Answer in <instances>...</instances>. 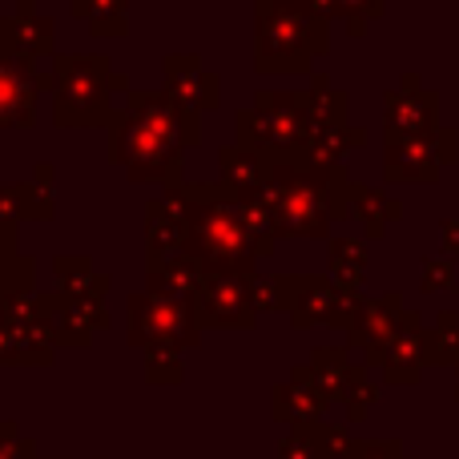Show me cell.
Wrapping results in <instances>:
<instances>
[{
    "mask_svg": "<svg viewBox=\"0 0 459 459\" xmlns=\"http://www.w3.org/2000/svg\"><path fill=\"white\" fill-rule=\"evenodd\" d=\"M198 282H202V270H198V262L186 258V254H174V258H161V262H150V266H145V290L166 294V299H190L194 302Z\"/></svg>",
    "mask_w": 459,
    "mask_h": 459,
    "instance_id": "cell-17",
    "label": "cell"
},
{
    "mask_svg": "<svg viewBox=\"0 0 459 459\" xmlns=\"http://www.w3.org/2000/svg\"><path fill=\"white\" fill-rule=\"evenodd\" d=\"M278 302H282L290 326H339L347 331L351 323V299L331 274H278Z\"/></svg>",
    "mask_w": 459,
    "mask_h": 459,
    "instance_id": "cell-4",
    "label": "cell"
},
{
    "mask_svg": "<svg viewBox=\"0 0 459 459\" xmlns=\"http://www.w3.org/2000/svg\"><path fill=\"white\" fill-rule=\"evenodd\" d=\"M16 234L21 226L0 222V307H16L37 294V258L21 250Z\"/></svg>",
    "mask_w": 459,
    "mask_h": 459,
    "instance_id": "cell-13",
    "label": "cell"
},
{
    "mask_svg": "<svg viewBox=\"0 0 459 459\" xmlns=\"http://www.w3.org/2000/svg\"><path fill=\"white\" fill-rule=\"evenodd\" d=\"M145 355V379L153 387H178L186 379V367H182V351L178 347H150L142 351Z\"/></svg>",
    "mask_w": 459,
    "mask_h": 459,
    "instance_id": "cell-21",
    "label": "cell"
},
{
    "mask_svg": "<svg viewBox=\"0 0 459 459\" xmlns=\"http://www.w3.org/2000/svg\"><path fill=\"white\" fill-rule=\"evenodd\" d=\"M375 395H379V391H375V383H367V375H363V379H359V387L351 391V399L342 403V407H347V420L351 423H363L367 411H371V403H375Z\"/></svg>",
    "mask_w": 459,
    "mask_h": 459,
    "instance_id": "cell-26",
    "label": "cell"
},
{
    "mask_svg": "<svg viewBox=\"0 0 459 459\" xmlns=\"http://www.w3.org/2000/svg\"><path fill=\"white\" fill-rule=\"evenodd\" d=\"M166 198L182 214V254L202 274H254L258 238L246 222L242 198L226 182H174Z\"/></svg>",
    "mask_w": 459,
    "mask_h": 459,
    "instance_id": "cell-2",
    "label": "cell"
},
{
    "mask_svg": "<svg viewBox=\"0 0 459 459\" xmlns=\"http://www.w3.org/2000/svg\"><path fill=\"white\" fill-rule=\"evenodd\" d=\"M32 299H37V307L53 323L56 351H85V347H93V334L113 326L105 299H69L61 290H37Z\"/></svg>",
    "mask_w": 459,
    "mask_h": 459,
    "instance_id": "cell-8",
    "label": "cell"
},
{
    "mask_svg": "<svg viewBox=\"0 0 459 459\" xmlns=\"http://www.w3.org/2000/svg\"><path fill=\"white\" fill-rule=\"evenodd\" d=\"M355 444L347 436V428L339 423H326V420H315V423H294L286 428V436L278 439V459H342V452Z\"/></svg>",
    "mask_w": 459,
    "mask_h": 459,
    "instance_id": "cell-12",
    "label": "cell"
},
{
    "mask_svg": "<svg viewBox=\"0 0 459 459\" xmlns=\"http://www.w3.org/2000/svg\"><path fill=\"white\" fill-rule=\"evenodd\" d=\"M342 459H407L399 439H355Z\"/></svg>",
    "mask_w": 459,
    "mask_h": 459,
    "instance_id": "cell-24",
    "label": "cell"
},
{
    "mask_svg": "<svg viewBox=\"0 0 459 459\" xmlns=\"http://www.w3.org/2000/svg\"><path fill=\"white\" fill-rule=\"evenodd\" d=\"M423 363H428V331H423L420 310H407L403 326H399L395 342H391L387 359H383V383H391V387L420 383Z\"/></svg>",
    "mask_w": 459,
    "mask_h": 459,
    "instance_id": "cell-11",
    "label": "cell"
},
{
    "mask_svg": "<svg viewBox=\"0 0 459 459\" xmlns=\"http://www.w3.org/2000/svg\"><path fill=\"white\" fill-rule=\"evenodd\" d=\"M310 375H315V383L323 387V395L331 403H347L351 391L363 379V367L342 347H315L310 351Z\"/></svg>",
    "mask_w": 459,
    "mask_h": 459,
    "instance_id": "cell-14",
    "label": "cell"
},
{
    "mask_svg": "<svg viewBox=\"0 0 459 459\" xmlns=\"http://www.w3.org/2000/svg\"><path fill=\"white\" fill-rule=\"evenodd\" d=\"M351 214L363 222L367 234L379 238L383 234V218H395L399 206H395V202H383L375 190H359V186H355V194H351Z\"/></svg>",
    "mask_w": 459,
    "mask_h": 459,
    "instance_id": "cell-22",
    "label": "cell"
},
{
    "mask_svg": "<svg viewBox=\"0 0 459 459\" xmlns=\"http://www.w3.org/2000/svg\"><path fill=\"white\" fill-rule=\"evenodd\" d=\"M101 56H65L61 65V89H56V121L61 126H101L109 117L101 85Z\"/></svg>",
    "mask_w": 459,
    "mask_h": 459,
    "instance_id": "cell-7",
    "label": "cell"
},
{
    "mask_svg": "<svg viewBox=\"0 0 459 459\" xmlns=\"http://www.w3.org/2000/svg\"><path fill=\"white\" fill-rule=\"evenodd\" d=\"M363 270H367L363 242H355V238H334L331 242V278L351 299H359V290H363Z\"/></svg>",
    "mask_w": 459,
    "mask_h": 459,
    "instance_id": "cell-19",
    "label": "cell"
},
{
    "mask_svg": "<svg viewBox=\"0 0 459 459\" xmlns=\"http://www.w3.org/2000/svg\"><path fill=\"white\" fill-rule=\"evenodd\" d=\"M186 145H198V113L174 93H134L109 129V158L134 182L174 186Z\"/></svg>",
    "mask_w": 459,
    "mask_h": 459,
    "instance_id": "cell-1",
    "label": "cell"
},
{
    "mask_svg": "<svg viewBox=\"0 0 459 459\" xmlns=\"http://www.w3.org/2000/svg\"><path fill=\"white\" fill-rule=\"evenodd\" d=\"M40 459H69V455H40Z\"/></svg>",
    "mask_w": 459,
    "mask_h": 459,
    "instance_id": "cell-28",
    "label": "cell"
},
{
    "mask_svg": "<svg viewBox=\"0 0 459 459\" xmlns=\"http://www.w3.org/2000/svg\"><path fill=\"white\" fill-rule=\"evenodd\" d=\"M13 190H16V202H21L24 222H48L53 218V169L48 166H37V178L13 186Z\"/></svg>",
    "mask_w": 459,
    "mask_h": 459,
    "instance_id": "cell-20",
    "label": "cell"
},
{
    "mask_svg": "<svg viewBox=\"0 0 459 459\" xmlns=\"http://www.w3.org/2000/svg\"><path fill=\"white\" fill-rule=\"evenodd\" d=\"M326 407H331V399H326L323 387L315 383L310 363L294 367L290 379L270 387V415H274V423H282V428L326 420Z\"/></svg>",
    "mask_w": 459,
    "mask_h": 459,
    "instance_id": "cell-10",
    "label": "cell"
},
{
    "mask_svg": "<svg viewBox=\"0 0 459 459\" xmlns=\"http://www.w3.org/2000/svg\"><path fill=\"white\" fill-rule=\"evenodd\" d=\"M32 101H37V85L21 69L0 65V126H32Z\"/></svg>",
    "mask_w": 459,
    "mask_h": 459,
    "instance_id": "cell-18",
    "label": "cell"
},
{
    "mask_svg": "<svg viewBox=\"0 0 459 459\" xmlns=\"http://www.w3.org/2000/svg\"><path fill=\"white\" fill-rule=\"evenodd\" d=\"M403 315L407 310L399 294H383V299H363L359 294L355 307H351V323H347V347L363 351V359L371 367H383L399 326H403Z\"/></svg>",
    "mask_w": 459,
    "mask_h": 459,
    "instance_id": "cell-9",
    "label": "cell"
},
{
    "mask_svg": "<svg viewBox=\"0 0 459 459\" xmlns=\"http://www.w3.org/2000/svg\"><path fill=\"white\" fill-rule=\"evenodd\" d=\"M182 238H186L182 214H178V206L161 194V198L150 202V210H145V266L182 254Z\"/></svg>",
    "mask_w": 459,
    "mask_h": 459,
    "instance_id": "cell-15",
    "label": "cell"
},
{
    "mask_svg": "<svg viewBox=\"0 0 459 459\" xmlns=\"http://www.w3.org/2000/svg\"><path fill=\"white\" fill-rule=\"evenodd\" d=\"M250 290H254L258 315H282V302H278V274H254Z\"/></svg>",
    "mask_w": 459,
    "mask_h": 459,
    "instance_id": "cell-25",
    "label": "cell"
},
{
    "mask_svg": "<svg viewBox=\"0 0 459 459\" xmlns=\"http://www.w3.org/2000/svg\"><path fill=\"white\" fill-rule=\"evenodd\" d=\"M53 355V323L37 299L0 307V367H48Z\"/></svg>",
    "mask_w": 459,
    "mask_h": 459,
    "instance_id": "cell-5",
    "label": "cell"
},
{
    "mask_svg": "<svg viewBox=\"0 0 459 459\" xmlns=\"http://www.w3.org/2000/svg\"><path fill=\"white\" fill-rule=\"evenodd\" d=\"M97 459H105V455H97Z\"/></svg>",
    "mask_w": 459,
    "mask_h": 459,
    "instance_id": "cell-30",
    "label": "cell"
},
{
    "mask_svg": "<svg viewBox=\"0 0 459 459\" xmlns=\"http://www.w3.org/2000/svg\"><path fill=\"white\" fill-rule=\"evenodd\" d=\"M53 278H56V290L69 294V299H109L113 290V278L101 274L93 266V258H85V254L53 258Z\"/></svg>",
    "mask_w": 459,
    "mask_h": 459,
    "instance_id": "cell-16",
    "label": "cell"
},
{
    "mask_svg": "<svg viewBox=\"0 0 459 459\" xmlns=\"http://www.w3.org/2000/svg\"><path fill=\"white\" fill-rule=\"evenodd\" d=\"M428 274H423V290H439V286H452V266L447 262H428Z\"/></svg>",
    "mask_w": 459,
    "mask_h": 459,
    "instance_id": "cell-27",
    "label": "cell"
},
{
    "mask_svg": "<svg viewBox=\"0 0 459 459\" xmlns=\"http://www.w3.org/2000/svg\"><path fill=\"white\" fill-rule=\"evenodd\" d=\"M0 459H40L37 439H29L16 420H0Z\"/></svg>",
    "mask_w": 459,
    "mask_h": 459,
    "instance_id": "cell-23",
    "label": "cell"
},
{
    "mask_svg": "<svg viewBox=\"0 0 459 459\" xmlns=\"http://www.w3.org/2000/svg\"><path fill=\"white\" fill-rule=\"evenodd\" d=\"M202 323L190 299H166L153 290H134L126 299V342L134 351L150 347H202Z\"/></svg>",
    "mask_w": 459,
    "mask_h": 459,
    "instance_id": "cell-3",
    "label": "cell"
},
{
    "mask_svg": "<svg viewBox=\"0 0 459 459\" xmlns=\"http://www.w3.org/2000/svg\"><path fill=\"white\" fill-rule=\"evenodd\" d=\"M254 274H202L194 310L202 331H254L258 307L250 290Z\"/></svg>",
    "mask_w": 459,
    "mask_h": 459,
    "instance_id": "cell-6",
    "label": "cell"
},
{
    "mask_svg": "<svg viewBox=\"0 0 459 459\" xmlns=\"http://www.w3.org/2000/svg\"><path fill=\"white\" fill-rule=\"evenodd\" d=\"M455 371H459V359H455Z\"/></svg>",
    "mask_w": 459,
    "mask_h": 459,
    "instance_id": "cell-29",
    "label": "cell"
}]
</instances>
